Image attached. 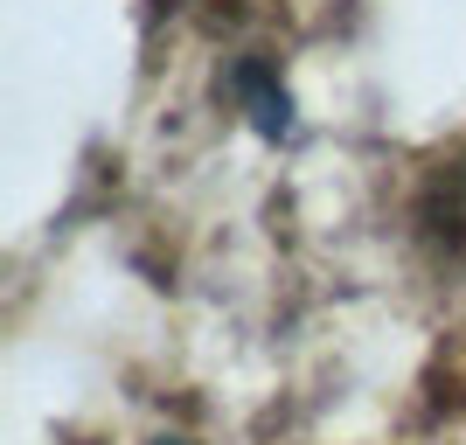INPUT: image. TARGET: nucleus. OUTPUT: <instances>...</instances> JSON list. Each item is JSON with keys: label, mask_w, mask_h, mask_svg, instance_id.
<instances>
[{"label": "nucleus", "mask_w": 466, "mask_h": 445, "mask_svg": "<svg viewBox=\"0 0 466 445\" xmlns=\"http://www.w3.org/2000/svg\"><path fill=\"white\" fill-rule=\"evenodd\" d=\"M425 223H431V237H439L446 251H460V258H466V167H452V175L431 188Z\"/></svg>", "instance_id": "1"}, {"label": "nucleus", "mask_w": 466, "mask_h": 445, "mask_svg": "<svg viewBox=\"0 0 466 445\" xmlns=\"http://www.w3.org/2000/svg\"><path fill=\"white\" fill-rule=\"evenodd\" d=\"M160 445H181V439H160Z\"/></svg>", "instance_id": "2"}]
</instances>
